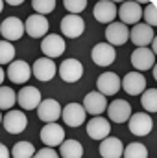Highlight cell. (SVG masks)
<instances>
[{"mask_svg": "<svg viewBox=\"0 0 157 158\" xmlns=\"http://www.w3.org/2000/svg\"><path fill=\"white\" fill-rule=\"evenodd\" d=\"M6 72H7L6 74L7 79L11 83H15V85H24L32 76V68H30V64L26 61H13V63H9V68Z\"/></svg>", "mask_w": 157, "mask_h": 158, "instance_id": "cell-12", "label": "cell"}, {"mask_svg": "<svg viewBox=\"0 0 157 158\" xmlns=\"http://www.w3.org/2000/svg\"><path fill=\"white\" fill-rule=\"evenodd\" d=\"M6 77V74H4V70H2V66H0V86H2V81Z\"/></svg>", "mask_w": 157, "mask_h": 158, "instance_id": "cell-39", "label": "cell"}, {"mask_svg": "<svg viewBox=\"0 0 157 158\" xmlns=\"http://www.w3.org/2000/svg\"><path fill=\"white\" fill-rule=\"evenodd\" d=\"M81 107L85 109V112H89V114H92V116H100V114L107 109V99H105V96H102L100 92H89V94L85 96Z\"/></svg>", "mask_w": 157, "mask_h": 158, "instance_id": "cell-23", "label": "cell"}, {"mask_svg": "<svg viewBox=\"0 0 157 158\" xmlns=\"http://www.w3.org/2000/svg\"><path fill=\"white\" fill-rule=\"evenodd\" d=\"M56 72H57L56 63H54V59H48V57L37 59L34 63V66H32V76L37 77L39 81H50V79H54Z\"/></svg>", "mask_w": 157, "mask_h": 158, "instance_id": "cell-18", "label": "cell"}, {"mask_svg": "<svg viewBox=\"0 0 157 158\" xmlns=\"http://www.w3.org/2000/svg\"><path fill=\"white\" fill-rule=\"evenodd\" d=\"M43 101L41 99V92L39 88L35 86H22L17 94V103L24 109V110H34L39 107V103Z\"/></svg>", "mask_w": 157, "mask_h": 158, "instance_id": "cell-9", "label": "cell"}, {"mask_svg": "<svg viewBox=\"0 0 157 158\" xmlns=\"http://www.w3.org/2000/svg\"><path fill=\"white\" fill-rule=\"evenodd\" d=\"M32 7L35 9V13H37V15L46 17L48 13H52V11H54L56 2H54V0H34V2H32Z\"/></svg>", "mask_w": 157, "mask_h": 158, "instance_id": "cell-33", "label": "cell"}, {"mask_svg": "<svg viewBox=\"0 0 157 158\" xmlns=\"http://www.w3.org/2000/svg\"><path fill=\"white\" fill-rule=\"evenodd\" d=\"M131 64H133V68H137L139 72L150 70V68L155 64V55H154L148 48H137V50L131 53Z\"/></svg>", "mask_w": 157, "mask_h": 158, "instance_id": "cell-24", "label": "cell"}, {"mask_svg": "<svg viewBox=\"0 0 157 158\" xmlns=\"http://www.w3.org/2000/svg\"><path fill=\"white\" fill-rule=\"evenodd\" d=\"M65 140V129L57 123H46L43 129H41V142L46 145V147H56V145H61Z\"/></svg>", "mask_w": 157, "mask_h": 158, "instance_id": "cell-3", "label": "cell"}, {"mask_svg": "<svg viewBox=\"0 0 157 158\" xmlns=\"http://www.w3.org/2000/svg\"><path fill=\"white\" fill-rule=\"evenodd\" d=\"M0 33L4 40L7 42H13V40H19L26 31H24V22L17 17H7L2 24H0Z\"/></svg>", "mask_w": 157, "mask_h": 158, "instance_id": "cell-2", "label": "cell"}, {"mask_svg": "<svg viewBox=\"0 0 157 158\" xmlns=\"http://www.w3.org/2000/svg\"><path fill=\"white\" fill-rule=\"evenodd\" d=\"M85 31V20L79 15H67L61 20V33L69 39H76Z\"/></svg>", "mask_w": 157, "mask_h": 158, "instance_id": "cell-11", "label": "cell"}, {"mask_svg": "<svg viewBox=\"0 0 157 158\" xmlns=\"http://www.w3.org/2000/svg\"><path fill=\"white\" fill-rule=\"evenodd\" d=\"M59 155L63 158H81L83 147L78 140H63V143L59 145Z\"/></svg>", "mask_w": 157, "mask_h": 158, "instance_id": "cell-26", "label": "cell"}, {"mask_svg": "<svg viewBox=\"0 0 157 158\" xmlns=\"http://www.w3.org/2000/svg\"><path fill=\"white\" fill-rule=\"evenodd\" d=\"M2 125L9 134H20L28 125V118L22 110H9L2 118Z\"/></svg>", "mask_w": 157, "mask_h": 158, "instance_id": "cell-5", "label": "cell"}, {"mask_svg": "<svg viewBox=\"0 0 157 158\" xmlns=\"http://www.w3.org/2000/svg\"><path fill=\"white\" fill-rule=\"evenodd\" d=\"M141 105L148 112H157V90L155 88H148V90H144L141 94Z\"/></svg>", "mask_w": 157, "mask_h": 158, "instance_id": "cell-28", "label": "cell"}, {"mask_svg": "<svg viewBox=\"0 0 157 158\" xmlns=\"http://www.w3.org/2000/svg\"><path fill=\"white\" fill-rule=\"evenodd\" d=\"M0 121H2V114H0Z\"/></svg>", "mask_w": 157, "mask_h": 158, "instance_id": "cell-41", "label": "cell"}, {"mask_svg": "<svg viewBox=\"0 0 157 158\" xmlns=\"http://www.w3.org/2000/svg\"><path fill=\"white\" fill-rule=\"evenodd\" d=\"M96 88L102 96H115L120 88V77L115 72H104L96 79Z\"/></svg>", "mask_w": 157, "mask_h": 158, "instance_id": "cell-15", "label": "cell"}, {"mask_svg": "<svg viewBox=\"0 0 157 158\" xmlns=\"http://www.w3.org/2000/svg\"><path fill=\"white\" fill-rule=\"evenodd\" d=\"M65 40L63 37H59L57 33H50V35H46L43 42H41V50H43V53H44V57H48V59H54V57H59V55H63L65 53Z\"/></svg>", "mask_w": 157, "mask_h": 158, "instance_id": "cell-6", "label": "cell"}, {"mask_svg": "<svg viewBox=\"0 0 157 158\" xmlns=\"http://www.w3.org/2000/svg\"><path fill=\"white\" fill-rule=\"evenodd\" d=\"M117 15L120 17L122 24H139V20L142 19V9L137 2H124L120 4V9L117 11Z\"/></svg>", "mask_w": 157, "mask_h": 158, "instance_id": "cell-17", "label": "cell"}, {"mask_svg": "<svg viewBox=\"0 0 157 158\" xmlns=\"http://www.w3.org/2000/svg\"><path fill=\"white\" fill-rule=\"evenodd\" d=\"M120 86L129 96H139L146 90V79L141 72H129L124 76V79H120Z\"/></svg>", "mask_w": 157, "mask_h": 158, "instance_id": "cell-8", "label": "cell"}, {"mask_svg": "<svg viewBox=\"0 0 157 158\" xmlns=\"http://www.w3.org/2000/svg\"><path fill=\"white\" fill-rule=\"evenodd\" d=\"M17 94L13 88L9 86H0V110H11V107L15 105Z\"/></svg>", "mask_w": 157, "mask_h": 158, "instance_id": "cell-29", "label": "cell"}, {"mask_svg": "<svg viewBox=\"0 0 157 158\" xmlns=\"http://www.w3.org/2000/svg\"><path fill=\"white\" fill-rule=\"evenodd\" d=\"M7 4H9V6H20L22 0H7Z\"/></svg>", "mask_w": 157, "mask_h": 158, "instance_id": "cell-38", "label": "cell"}, {"mask_svg": "<svg viewBox=\"0 0 157 158\" xmlns=\"http://www.w3.org/2000/svg\"><path fill=\"white\" fill-rule=\"evenodd\" d=\"M0 158H11V153H9V149H7L4 143H0Z\"/></svg>", "mask_w": 157, "mask_h": 158, "instance_id": "cell-36", "label": "cell"}, {"mask_svg": "<svg viewBox=\"0 0 157 158\" xmlns=\"http://www.w3.org/2000/svg\"><path fill=\"white\" fill-rule=\"evenodd\" d=\"M35 155V147L30 142H17L11 149V158H32Z\"/></svg>", "mask_w": 157, "mask_h": 158, "instance_id": "cell-27", "label": "cell"}, {"mask_svg": "<svg viewBox=\"0 0 157 158\" xmlns=\"http://www.w3.org/2000/svg\"><path fill=\"white\" fill-rule=\"evenodd\" d=\"M83 76V64L78 59H65L59 64V77L65 83H76Z\"/></svg>", "mask_w": 157, "mask_h": 158, "instance_id": "cell-7", "label": "cell"}, {"mask_svg": "<svg viewBox=\"0 0 157 158\" xmlns=\"http://www.w3.org/2000/svg\"><path fill=\"white\" fill-rule=\"evenodd\" d=\"M155 37L154 28H150L148 24H135L133 30L129 31V39L137 48H148V44L152 42V39Z\"/></svg>", "mask_w": 157, "mask_h": 158, "instance_id": "cell-19", "label": "cell"}, {"mask_svg": "<svg viewBox=\"0 0 157 158\" xmlns=\"http://www.w3.org/2000/svg\"><path fill=\"white\" fill-rule=\"evenodd\" d=\"M124 158H148V149L146 145L139 143V142H131L124 151H122Z\"/></svg>", "mask_w": 157, "mask_h": 158, "instance_id": "cell-30", "label": "cell"}, {"mask_svg": "<svg viewBox=\"0 0 157 158\" xmlns=\"http://www.w3.org/2000/svg\"><path fill=\"white\" fill-rule=\"evenodd\" d=\"M115 57H117L115 48L111 44H107V42H98L92 48V52H91V59L98 66H109V64H113Z\"/></svg>", "mask_w": 157, "mask_h": 158, "instance_id": "cell-4", "label": "cell"}, {"mask_svg": "<svg viewBox=\"0 0 157 158\" xmlns=\"http://www.w3.org/2000/svg\"><path fill=\"white\" fill-rule=\"evenodd\" d=\"M32 158H59V155L52 149V147H44L41 151H35V155Z\"/></svg>", "mask_w": 157, "mask_h": 158, "instance_id": "cell-35", "label": "cell"}, {"mask_svg": "<svg viewBox=\"0 0 157 158\" xmlns=\"http://www.w3.org/2000/svg\"><path fill=\"white\" fill-rule=\"evenodd\" d=\"M2 7H4V2H2V0H0V11H2Z\"/></svg>", "mask_w": 157, "mask_h": 158, "instance_id": "cell-40", "label": "cell"}, {"mask_svg": "<svg viewBox=\"0 0 157 158\" xmlns=\"http://www.w3.org/2000/svg\"><path fill=\"white\" fill-rule=\"evenodd\" d=\"M105 39L111 46H122L129 40V30L122 22H111L105 28Z\"/></svg>", "mask_w": 157, "mask_h": 158, "instance_id": "cell-10", "label": "cell"}, {"mask_svg": "<svg viewBox=\"0 0 157 158\" xmlns=\"http://www.w3.org/2000/svg\"><path fill=\"white\" fill-rule=\"evenodd\" d=\"M92 15H94V19L98 22L111 24V22H115V17H117V4L115 2H109V0H100L94 6Z\"/></svg>", "mask_w": 157, "mask_h": 158, "instance_id": "cell-21", "label": "cell"}, {"mask_svg": "<svg viewBox=\"0 0 157 158\" xmlns=\"http://www.w3.org/2000/svg\"><path fill=\"white\" fill-rule=\"evenodd\" d=\"M109 132H111L109 119L102 118V116H94L92 119H89V123H87V134H89V138L102 142L104 138L109 136Z\"/></svg>", "mask_w": 157, "mask_h": 158, "instance_id": "cell-13", "label": "cell"}, {"mask_svg": "<svg viewBox=\"0 0 157 158\" xmlns=\"http://www.w3.org/2000/svg\"><path fill=\"white\" fill-rule=\"evenodd\" d=\"M63 6L69 11V15H78V13H81L87 7V2L85 0H65Z\"/></svg>", "mask_w": 157, "mask_h": 158, "instance_id": "cell-34", "label": "cell"}, {"mask_svg": "<svg viewBox=\"0 0 157 158\" xmlns=\"http://www.w3.org/2000/svg\"><path fill=\"white\" fill-rule=\"evenodd\" d=\"M85 116L87 112L79 103H69L65 109H61V118L69 127H79L85 121Z\"/></svg>", "mask_w": 157, "mask_h": 158, "instance_id": "cell-22", "label": "cell"}, {"mask_svg": "<svg viewBox=\"0 0 157 158\" xmlns=\"http://www.w3.org/2000/svg\"><path fill=\"white\" fill-rule=\"evenodd\" d=\"M122 151H124V145H122L120 138H115V136H107L100 143V156L102 158H120Z\"/></svg>", "mask_w": 157, "mask_h": 158, "instance_id": "cell-25", "label": "cell"}, {"mask_svg": "<svg viewBox=\"0 0 157 158\" xmlns=\"http://www.w3.org/2000/svg\"><path fill=\"white\" fill-rule=\"evenodd\" d=\"M142 19L146 20L144 24H148L150 28L157 26V2L155 0H150V2H148L146 9L142 11Z\"/></svg>", "mask_w": 157, "mask_h": 158, "instance_id": "cell-32", "label": "cell"}, {"mask_svg": "<svg viewBox=\"0 0 157 158\" xmlns=\"http://www.w3.org/2000/svg\"><path fill=\"white\" fill-rule=\"evenodd\" d=\"M15 59V46L7 40H0V66L9 64Z\"/></svg>", "mask_w": 157, "mask_h": 158, "instance_id": "cell-31", "label": "cell"}, {"mask_svg": "<svg viewBox=\"0 0 157 158\" xmlns=\"http://www.w3.org/2000/svg\"><path fill=\"white\" fill-rule=\"evenodd\" d=\"M150 46H152V48H150V52H152V53L155 55V52H157V37H154V39H152Z\"/></svg>", "mask_w": 157, "mask_h": 158, "instance_id": "cell-37", "label": "cell"}, {"mask_svg": "<svg viewBox=\"0 0 157 158\" xmlns=\"http://www.w3.org/2000/svg\"><path fill=\"white\" fill-rule=\"evenodd\" d=\"M128 127L129 132L135 136H148L154 129V121L152 116H148V112H135L128 119Z\"/></svg>", "mask_w": 157, "mask_h": 158, "instance_id": "cell-1", "label": "cell"}, {"mask_svg": "<svg viewBox=\"0 0 157 158\" xmlns=\"http://www.w3.org/2000/svg\"><path fill=\"white\" fill-rule=\"evenodd\" d=\"M105 110H107L109 119L115 121V123H124V121H128L129 116H131V105H129L128 101H124V99H115V101H111Z\"/></svg>", "mask_w": 157, "mask_h": 158, "instance_id": "cell-20", "label": "cell"}, {"mask_svg": "<svg viewBox=\"0 0 157 158\" xmlns=\"http://www.w3.org/2000/svg\"><path fill=\"white\" fill-rule=\"evenodd\" d=\"M48 28H50V24H48L46 17L37 15V13H35V15H30L28 20L24 22V31H26L30 37H34V39L44 37L46 31H48Z\"/></svg>", "mask_w": 157, "mask_h": 158, "instance_id": "cell-14", "label": "cell"}, {"mask_svg": "<svg viewBox=\"0 0 157 158\" xmlns=\"http://www.w3.org/2000/svg\"><path fill=\"white\" fill-rule=\"evenodd\" d=\"M37 116L44 123H56L61 116V105L56 99H44L37 107Z\"/></svg>", "mask_w": 157, "mask_h": 158, "instance_id": "cell-16", "label": "cell"}]
</instances>
